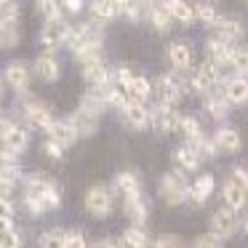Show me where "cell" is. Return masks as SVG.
Instances as JSON below:
<instances>
[{
	"mask_svg": "<svg viewBox=\"0 0 248 248\" xmlns=\"http://www.w3.org/2000/svg\"><path fill=\"white\" fill-rule=\"evenodd\" d=\"M83 80H86L91 88L107 86V83H109V72H107V67H104V62L102 59L83 62Z\"/></svg>",
	"mask_w": 248,
	"mask_h": 248,
	"instance_id": "19",
	"label": "cell"
},
{
	"mask_svg": "<svg viewBox=\"0 0 248 248\" xmlns=\"http://www.w3.org/2000/svg\"><path fill=\"white\" fill-rule=\"evenodd\" d=\"M157 3H163V6H171V3H176V0H157Z\"/></svg>",
	"mask_w": 248,
	"mask_h": 248,
	"instance_id": "52",
	"label": "cell"
},
{
	"mask_svg": "<svg viewBox=\"0 0 248 248\" xmlns=\"http://www.w3.org/2000/svg\"><path fill=\"white\" fill-rule=\"evenodd\" d=\"M173 160L179 163V168H182V171H198V166L203 163V160H200V155L195 152L192 144L176 147V150H173Z\"/></svg>",
	"mask_w": 248,
	"mask_h": 248,
	"instance_id": "24",
	"label": "cell"
},
{
	"mask_svg": "<svg viewBox=\"0 0 248 248\" xmlns=\"http://www.w3.org/2000/svg\"><path fill=\"white\" fill-rule=\"evenodd\" d=\"M64 237H67V232L54 227V230L40 235V248H64Z\"/></svg>",
	"mask_w": 248,
	"mask_h": 248,
	"instance_id": "34",
	"label": "cell"
},
{
	"mask_svg": "<svg viewBox=\"0 0 248 248\" xmlns=\"http://www.w3.org/2000/svg\"><path fill=\"white\" fill-rule=\"evenodd\" d=\"M38 14L51 22V19H59V0H38Z\"/></svg>",
	"mask_w": 248,
	"mask_h": 248,
	"instance_id": "36",
	"label": "cell"
},
{
	"mask_svg": "<svg viewBox=\"0 0 248 248\" xmlns=\"http://www.w3.org/2000/svg\"><path fill=\"white\" fill-rule=\"evenodd\" d=\"M40 150H43V155H46V157H51V160H62V157H64V152H62L64 147H62V144H56L54 139H46Z\"/></svg>",
	"mask_w": 248,
	"mask_h": 248,
	"instance_id": "40",
	"label": "cell"
},
{
	"mask_svg": "<svg viewBox=\"0 0 248 248\" xmlns=\"http://www.w3.org/2000/svg\"><path fill=\"white\" fill-rule=\"evenodd\" d=\"M123 246L125 248H150V237H147V232L141 227L134 224L123 232Z\"/></svg>",
	"mask_w": 248,
	"mask_h": 248,
	"instance_id": "30",
	"label": "cell"
},
{
	"mask_svg": "<svg viewBox=\"0 0 248 248\" xmlns=\"http://www.w3.org/2000/svg\"><path fill=\"white\" fill-rule=\"evenodd\" d=\"M125 216H128V219L134 221L136 227H141V224L147 221V216H150V208H147V200L141 198V192L128 195V198H125Z\"/></svg>",
	"mask_w": 248,
	"mask_h": 248,
	"instance_id": "21",
	"label": "cell"
},
{
	"mask_svg": "<svg viewBox=\"0 0 248 248\" xmlns=\"http://www.w3.org/2000/svg\"><path fill=\"white\" fill-rule=\"evenodd\" d=\"M91 11L96 16V22H109L123 11V0H93Z\"/></svg>",
	"mask_w": 248,
	"mask_h": 248,
	"instance_id": "23",
	"label": "cell"
},
{
	"mask_svg": "<svg viewBox=\"0 0 248 248\" xmlns=\"http://www.w3.org/2000/svg\"><path fill=\"white\" fill-rule=\"evenodd\" d=\"M189 144L195 147V152L200 155V160H208V157H214V155H216V147H214V141H208L205 136H200V139L189 141Z\"/></svg>",
	"mask_w": 248,
	"mask_h": 248,
	"instance_id": "37",
	"label": "cell"
},
{
	"mask_svg": "<svg viewBox=\"0 0 248 248\" xmlns=\"http://www.w3.org/2000/svg\"><path fill=\"white\" fill-rule=\"evenodd\" d=\"M182 80H176V75H160L155 80V96L160 104L173 107V104L182 102Z\"/></svg>",
	"mask_w": 248,
	"mask_h": 248,
	"instance_id": "4",
	"label": "cell"
},
{
	"mask_svg": "<svg viewBox=\"0 0 248 248\" xmlns=\"http://www.w3.org/2000/svg\"><path fill=\"white\" fill-rule=\"evenodd\" d=\"M134 3H136V6L141 8V11H144V8H150L152 3H155V0H134Z\"/></svg>",
	"mask_w": 248,
	"mask_h": 248,
	"instance_id": "51",
	"label": "cell"
},
{
	"mask_svg": "<svg viewBox=\"0 0 248 248\" xmlns=\"http://www.w3.org/2000/svg\"><path fill=\"white\" fill-rule=\"evenodd\" d=\"M195 16H198L203 24H214L219 14H216V8L211 6V3H198V8H195Z\"/></svg>",
	"mask_w": 248,
	"mask_h": 248,
	"instance_id": "38",
	"label": "cell"
},
{
	"mask_svg": "<svg viewBox=\"0 0 248 248\" xmlns=\"http://www.w3.org/2000/svg\"><path fill=\"white\" fill-rule=\"evenodd\" d=\"M86 211L93 219H107L109 211H112V195L104 184H93L86 192Z\"/></svg>",
	"mask_w": 248,
	"mask_h": 248,
	"instance_id": "3",
	"label": "cell"
},
{
	"mask_svg": "<svg viewBox=\"0 0 248 248\" xmlns=\"http://www.w3.org/2000/svg\"><path fill=\"white\" fill-rule=\"evenodd\" d=\"M120 14H125V16L131 19V22H139V16H141V8L136 6L134 0H123V11Z\"/></svg>",
	"mask_w": 248,
	"mask_h": 248,
	"instance_id": "46",
	"label": "cell"
},
{
	"mask_svg": "<svg viewBox=\"0 0 248 248\" xmlns=\"http://www.w3.org/2000/svg\"><path fill=\"white\" fill-rule=\"evenodd\" d=\"M6 3H11V0H0V6H6Z\"/></svg>",
	"mask_w": 248,
	"mask_h": 248,
	"instance_id": "54",
	"label": "cell"
},
{
	"mask_svg": "<svg viewBox=\"0 0 248 248\" xmlns=\"http://www.w3.org/2000/svg\"><path fill=\"white\" fill-rule=\"evenodd\" d=\"M243 230H246V235H248V219H246V224H243Z\"/></svg>",
	"mask_w": 248,
	"mask_h": 248,
	"instance_id": "53",
	"label": "cell"
},
{
	"mask_svg": "<svg viewBox=\"0 0 248 248\" xmlns=\"http://www.w3.org/2000/svg\"><path fill=\"white\" fill-rule=\"evenodd\" d=\"M120 112H123L125 123H128L131 128H136V131H141V128H147V125H150V109H147L141 102H136V99H131V102L120 109Z\"/></svg>",
	"mask_w": 248,
	"mask_h": 248,
	"instance_id": "16",
	"label": "cell"
},
{
	"mask_svg": "<svg viewBox=\"0 0 248 248\" xmlns=\"http://www.w3.org/2000/svg\"><path fill=\"white\" fill-rule=\"evenodd\" d=\"M214 147H216V152H221V155H235V152L243 147L240 131H235V128H221V131H216Z\"/></svg>",
	"mask_w": 248,
	"mask_h": 248,
	"instance_id": "14",
	"label": "cell"
},
{
	"mask_svg": "<svg viewBox=\"0 0 248 248\" xmlns=\"http://www.w3.org/2000/svg\"><path fill=\"white\" fill-rule=\"evenodd\" d=\"M216 83H219V67L211 64V62H205V64L198 67V72H195V78H192L189 86H192L195 93H208Z\"/></svg>",
	"mask_w": 248,
	"mask_h": 248,
	"instance_id": "9",
	"label": "cell"
},
{
	"mask_svg": "<svg viewBox=\"0 0 248 248\" xmlns=\"http://www.w3.org/2000/svg\"><path fill=\"white\" fill-rule=\"evenodd\" d=\"M24 120H27L32 128L38 131H48L51 125H54V118H51V109L46 107V104L40 102H30L24 104Z\"/></svg>",
	"mask_w": 248,
	"mask_h": 248,
	"instance_id": "10",
	"label": "cell"
},
{
	"mask_svg": "<svg viewBox=\"0 0 248 248\" xmlns=\"http://www.w3.org/2000/svg\"><path fill=\"white\" fill-rule=\"evenodd\" d=\"M11 219H14V203L0 195V221L3 224H11Z\"/></svg>",
	"mask_w": 248,
	"mask_h": 248,
	"instance_id": "43",
	"label": "cell"
},
{
	"mask_svg": "<svg viewBox=\"0 0 248 248\" xmlns=\"http://www.w3.org/2000/svg\"><path fill=\"white\" fill-rule=\"evenodd\" d=\"M179 120H182V115H179L176 109L166 107V104H157V107L150 112V123L155 125L160 134H171V131H176Z\"/></svg>",
	"mask_w": 248,
	"mask_h": 248,
	"instance_id": "7",
	"label": "cell"
},
{
	"mask_svg": "<svg viewBox=\"0 0 248 248\" xmlns=\"http://www.w3.org/2000/svg\"><path fill=\"white\" fill-rule=\"evenodd\" d=\"M168 62L176 72H187L192 67V51L184 40H176V43L168 46Z\"/></svg>",
	"mask_w": 248,
	"mask_h": 248,
	"instance_id": "18",
	"label": "cell"
},
{
	"mask_svg": "<svg viewBox=\"0 0 248 248\" xmlns=\"http://www.w3.org/2000/svg\"><path fill=\"white\" fill-rule=\"evenodd\" d=\"M214 189H216V179L211 176V173H203V176H198V179H195V184L189 187L187 200L192 205H205V203H208V198L214 195Z\"/></svg>",
	"mask_w": 248,
	"mask_h": 248,
	"instance_id": "12",
	"label": "cell"
},
{
	"mask_svg": "<svg viewBox=\"0 0 248 248\" xmlns=\"http://www.w3.org/2000/svg\"><path fill=\"white\" fill-rule=\"evenodd\" d=\"M221 198H224L227 208H232V211H240L243 205L248 203V192L235 182V179H227L224 182V187H221Z\"/></svg>",
	"mask_w": 248,
	"mask_h": 248,
	"instance_id": "20",
	"label": "cell"
},
{
	"mask_svg": "<svg viewBox=\"0 0 248 248\" xmlns=\"http://www.w3.org/2000/svg\"><path fill=\"white\" fill-rule=\"evenodd\" d=\"M19 14H22V8L14 0L6 3V6H0V19H6V22H19Z\"/></svg>",
	"mask_w": 248,
	"mask_h": 248,
	"instance_id": "41",
	"label": "cell"
},
{
	"mask_svg": "<svg viewBox=\"0 0 248 248\" xmlns=\"http://www.w3.org/2000/svg\"><path fill=\"white\" fill-rule=\"evenodd\" d=\"M221 93H224V99H227L230 104H246V102H248V80H246L243 75L227 78Z\"/></svg>",
	"mask_w": 248,
	"mask_h": 248,
	"instance_id": "17",
	"label": "cell"
},
{
	"mask_svg": "<svg viewBox=\"0 0 248 248\" xmlns=\"http://www.w3.org/2000/svg\"><path fill=\"white\" fill-rule=\"evenodd\" d=\"M211 27L216 30L219 40H224V43H235V40H240L243 35H246L243 22L240 19H232V16H216V22L211 24Z\"/></svg>",
	"mask_w": 248,
	"mask_h": 248,
	"instance_id": "8",
	"label": "cell"
},
{
	"mask_svg": "<svg viewBox=\"0 0 248 248\" xmlns=\"http://www.w3.org/2000/svg\"><path fill=\"white\" fill-rule=\"evenodd\" d=\"M64 248H88V240H86V235H83L80 230H72V232H67V237H64Z\"/></svg>",
	"mask_w": 248,
	"mask_h": 248,
	"instance_id": "39",
	"label": "cell"
},
{
	"mask_svg": "<svg viewBox=\"0 0 248 248\" xmlns=\"http://www.w3.org/2000/svg\"><path fill=\"white\" fill-rule=\"evenodd\" d=\"M72 123H75V128H78V136H93L99 128L96 115H88V112H83V109H78V112L72 115Z\"/></svg>",
	"mask_w": 248,
	"mask_h": 248,
	"instance_id": "28",
	"label": "cell"
},
{
	"mask_svg": "<svg viewBox=\"0 0 248 248\" xmlns=\"http://www.w3.org/2000/svg\"><path fill=\"white\" fill-rule=\"evenodd\" d=\"M35 72H38L40 78H43L46 83H54V80H59V62L54 59L51 54H43V56H38L35 59Z\"/></svg>",
	"mask_w": 248,
	"mask_h": 248,
	"instance_id": "25",
	"label": "cell"
},
{
	"mask_svg": "<svg viewBox=\"0 0 248 248\" xmlns=\"http://www.w3.org/2000/svg\"><path fill=\"white\" fill-rule=\"evenodd\" d=\"M237 230V216L232 208H219L214 211V216H211V235H216L219 240H224V237H232Z\"/></svg>",
	"mask_w": 248,
	"mask_h": 248,
	"instance_id": "5",
	"label": "cell"
},
{
	"mask_svg": "<svg viewBox=\"0 0 248 248\" xmlns=\"http://www.w3.org/2000/svg\"><path fill=\"white\" fill-rule=\"evenodd\" d=\"M70 30L72 27L64 19H51V22H46L43 32H40V40H43V46H48V48H59V46H67Z\"/></svg>",
	"mask_w": 248,
	"mask_h": 248,
	"instance_id": "6",
	"label": "cell"
},
{
	"mask_svg": "<svg viewBox=\"0 0 248 248\" xmlns=\"http://www.w3.org/2000/svg\"><path fill=\"white\" fill-rule=\"evenodd\" d=\"M0 141H3V150L6 152L22 155V152L27 150V144H30V134H27V128H22V125H11L8 131L0 134Z\"/></svg>",
	"mask_w": 248,
	"mask_h": 248,
	"instance_id": "11",
	"label": "cell"
},
{
	"mask_svg": "<svg viewBox=\"0 0 248 248\" xmlns=\"http://www.w3.org/2000/svg\"><path fill=\"white\" fill-rule=\"evenodd\" d=\"M205 109H208L211 118H227L230 115V102L224 99V93H211L208 99H205Z\"/></svg>",
	"mask_w": 248,
	"mask_h": 248,
	"instance_id": "31",
	"label": "cell"
},
{
	"mask_svg": "<svg viewBox=\"0 0 248 248\" xmlns=\"http://www.w3.org/2000/svg\"><path fill=\"white\" fill-rule=\"evenodd\" d=\"M22 187H24V195L40 200L46 208H59L62 205V195L56 189V184L48 182L46 176H27L22 179Z\"/></svg>",
	"mask_w": 248,
	"mask_h": 248,
	"instance_id": "1",
	"label": "cell"
},
{
	"mask_svg": "<svg viewBox=\"0 0 248 248\" xmlns=\"http://www.w3.org/2000/svg\"><path fill=\"white\" fill-rule=\"evenodd\" d=\"M3 80L14 91H24V88H30V67L24 62H11L3 72Z\"/></svg>",
	"mask_w": 248,
	"mask_h": 248,
	"instance_id": "13",
	"label": "cell"
},
{
	"mask_svg": "<svg viewBox=\"0 0 248 248\" xmlns=\"http://www.w3.org/2000/svg\"><path fill=\"white\" fill-rule=\"evenodd\" d=\"M232 179H235V182L248 192V171H243V168H235V171H232Z\"/></svg>",
	"mask_w": 248,
	"mask_h": 248,
	"instance_id": "47",
	"label": "cell"
},
{
	"mask_svg": "<svg viewBox=\"0 0 248 248\" xmlns=\"http://www.w3.org/2000/svg\"><path fill=\"white\" fill-rule=\"evenodd\" d=\"M176 131H179L182 136H187L189 141H195V139H200V136H203V128H200L198 118H189V115L179 120V128H176Z\"/></svg>",
	"mask_w": 248,
	"mask_h": 248,
	"instance_id": "33",
	"label": "cell"
},
{
	"mask_svg": "<svg viewBox=\"0 0 248 248\" xmlns=\"http://www.w3.org/2000/svg\"><path fill=\"white\" fill-rule=\"evenodd\" d=\"M11 120H8V118H0V134H3V131H8V128H11Z\"/></svg>",
	"mask_w": 248,
	"mask_h": 248,
	"instance_id": "50",
	"label": "cell"
},
{
	"mask_svg": "<svg viewBox=\"0 0 248 248\" xmlns=\"http://www.w3.org/2000/svg\"><path fill=\"white\" fill-rule=\"evenodd\" d=\"M166 8H168L173 22L184 24V27L195 22V6H189L187 0H176V3H171V6H166Z\"/></svg>",
	"mask_w": 248,
	"mask_h": 248,
	"instance_id": "27",
	"label": "cell"
},
{
	"mask_svg": "<svg viewBox=\"0 0 248 248\" xmlns=\"http://www.w3.org/2000/svg\"><path fill=\"white\" fill-rule=\"evenodd\" d=\"M48 139H54L56 144H62L67 150V147H72L78 141V128L72 120H54V125L48 128Z\"/></svg>",
	"mask_w": 248,
	"mask_h": 248,
	"instance_id": "15",
	"label": "cell"
},
{
	"mask_svg": "<svg viewBox=\"0 0 248 248\" xmlns=\"http://www.w3.org/2000/svg\"><path fill=\"white\" fill-rule=\"evenodd\" d=\"M150 22H152V27L157 30V32H168L171 30V24H173V19H171V14H168V8L163 6H155L152 3L150 6Z\"/></svg>",
	"mask_w": 248,
	"mask_h": 248,
	"instance_id": "29",
	"label": "cell"
},
{
	"mask_svg": "<svg viewBox=\"0 0 248 248\" xmlns=\"http://www.w3.org/2000/svg\"><path fill=\"white\" fill-rule=\"evenodd\" d=\"M128 93H131V99H136V102H144V99H150V93H152V83L147 80V78H141V75H134V80H131V86H128Z\"/></svg>",
	"mask_w": 248,
	"mask_h": 248,
	"instance_id": "32",
	"label": "cell"
},
{
	"mask_svg": "<svg viewBox=\"0 0 248 248\" xmlns=\"http://www.w3.org/2000/svg\"><path fill=\"white\" fill-rule=\"evenodd\" d=\"M192 248H221V240H219L216 235H211V232H208V235H200L198 240H195Z\"/></svg>",
	"mask_w": 248,
	"mask_h": 248,
	"instance_id": "45",
	"label": "cell"
},
{
	"mask_svg": "<svg viewBox=\"0 0 248 248\" xmlns=\"http://www.w3.org/2000/svg\"><path fill=\"white\" fill-rule=\"evenodd\" d=\"M189 195V184L184 179L182 171H173V173H166L160 179V198L166 205H182Z\"/></svg>",
	"mask_w": 248,
	"mask_h": 248,
	"instance_id": "2",
	"label": "cell"
},
{
	"mask_svg": "<svg viewBox=\"0 0 248 248\" xmlns=\"http://www.w3.org/2000/svg\"><path fill=\"white\" fill-rule=\"evenodd\" d=\"M62 3H64V8H67L70 14H78V11L83 8V3H86V0H62Z\"/></svg>",
	"mask_w": 248,
	"mask_h": 248,
	"instance_id": "48",
	"label": "cell"
},
{
	"mask_svg": "<svg viewBox=\"0 0 248 248\" xmlns=\"http://www.w3.org/2000/svg\"><path fill=\"white\" fill-rule=\"evenodd\" d=\"M112 189L118 195H123V198L136 195V192H139V176H136V173H131V171L118 173V176H115V182H112Z\"/></svg>",
	"mask_w": 248,
	"mask_h": 248,
	"instance_id": "26",
	"label": "cell"
},
{
	"mask_svg": "<svg viewBox=\"0 0 248 248\" xmlns=\"http://www.w3.org/2000/svg\"><path fill=\"white\" fill-rule=\"evenodd\" d=\"M155 248H184V240L179 235H160Z\"/></svg>",
	"mask_w": 248,
	"mask_h": 248,
	"instance_id": "42",
	"label": "cell"
},
{
	"mask_svg": "<svg viewBox=\"0 0 248 248\" xmlns=\"http://www.w3.org/2000/svg\"><path fill=\"white\" fill-rule=\"evenodd\" d=\"M131 80H134V72H131L128 64H123V67L118 70V86H120V91H128Z\"/></svg>",
	"mask_w": 248,
	"mask_h": 248,
	"instance_id": "44",
	"label": "cell"
},
{
	"mask_svg": "<svg viewBox=\"0 0 248 248\" xmlns=\"http://www.w3.org/2000/svg\"><path fill=\"white\" fill-rule=\"evenodd\" d=\"M91 248H118V246H115L112 240H99V243H93Z\"/></svg>",
	"mask_w": 248,
	"mask_h": 248,
	"instance_id": "49",
	"label": "cell"
},
{
	"mask_svg": "<svg viewBox=\"0 0 248 248\" xmlns=\"http://www.w3.org/2000/svg\"><path fill=\"white\" fill-rule=\"evenodd\" d=\"M230 64L235 67L237 75L246 78V75H248V48H232V54H230Z\"/></svg>",
	"mask_w": 248,
	"mask_h": 248,
	"instance_id": "35",
	"label": "cell"
},
{
	"mask_svg": "<svg viewBox=\"0 0 248 248\" xmlns=\"http://www.w3.org/2000/svg\"><path fill=\"white\" fill-rule=\"evenodd\" d=\"M205 51H208V62L216 67L221 64H230V54H232V46L224 43V40L219 38H211L208 43H205Z\"/></svg>",
	"mask_w": 248,
	"mask_h": 248,
	"instance_id": "22",
	"label": "cell"
}]
</instances>
